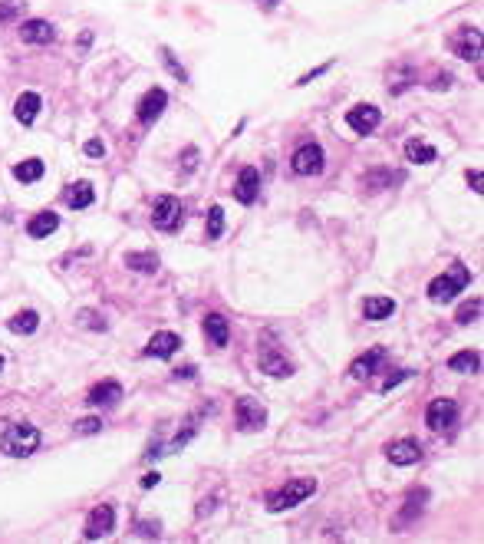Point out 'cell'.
Wrapping results in <instances>:
<instances>
[{"label":"cell","mask_w":484,"mask_h":544,"mask_svg":"<svg viewBox=\"0 0 484 544\" xmlns=\"http://www.w3.org/2000/svg\"><path fill=\"white\" fill-rule=\"evenodd\" d=\"M36 449H40V432L30 422H14V426H7L4 435H0V452L10 455V459L33 455Z\"/></svg>","instance_id":"6da1fadb"},{"label":"cell","mask_w":484,"mask_h":544,"mask_svg":"<svg viewBox=\"0 0 484 544\" xmlns=\"http://www.w3.org/2000/svg\"><path fill=\"white\" fill-rule=\"evenodd\" d=\"M468 284H471V271H468L465 264H451L448 274H441V277H435V281L429 284V300L448 304V300H455Z\"/></svg>","instance_id":"7a4b0ae2"},{"label":"cell","mask_w":484,"mask_h":544,"mask_svg":"<svg viewBox=\"0 0 484 544\" xmlns=\"http://www.w3.org/2000/svg\"><path fill=\"white\" fill-rule=\"evenodd\" d=\"M313 491H316V479H290L284 489L267 495V511H287V508H296L300 501L310 498Z\"/></svg>","instance_id":"3957f363"},{"label":"cell","mask_w":484,"mask_h":544,"mask_svg":"<svg viewBox=\"0 0 484 544\" xmlns=\"http://www.w3.org/2000/svg\"><path fill=\"white\" fill-rule=\"evenodd\" d=\"M181 201L175 198V195H158L155 198V205H152V225L158 228V231H178V225H181Z\"/></svg>","instance_id":"277c9868"},{"label":"cell","mask_w":484,"mask_h":544,"mask_svg":"<svg viewBox=\"0 0 484 544\" xmlns=\"http://www.w3.org/2000/svg\"><path fill=\"white\" fill-rule=\"evenodd\" d=\"M234 416H237V429H244V432H257V429H264V422H267V409L260 406L257 399L241 396L237 402H234Z\"/></svg>","instance_id":"5b68a950"},{"label":"cell","mask_w":484,"mask_h":544,"mask_svg":"<svg viewBox=\"0 0 484 544\" xmlns=\"http://www.w3.org/2000/svg\"><path fill=\"white\" fill-rule=\"evenodd\" d=\"M425 422L431 432H451L458 422V402L455 399H435L425 412Z\"/></svg>","instance_id":"8992f818"},{"label":"cell","mask_w":484,"mask_h":544,"mask_svg":"<svg viewBox=\"0 0 484 544\" xmlns=\"http://www.w3.org/2000/svg\"><path fill=\"white\" fill-rule=\"evenodd\" d=\"M290 165H294L296 175H320L323 172V149L316 142L300 145L294 152V159H290Z\"/></svg>","instance_id":"52a82bcc"},{"label":"cell","mask_w":484,"mask_h":544,"mask_svg":"<svg viewBox=\"0 0 484 544\" xmlns=\"http://www.w3.org/2000/svg\"><path fill=\"white\" fill-rule=\"evenodd\" d=\"M257 360H260V370L267 373V376H290V373H294L290 360H287L284 353H280V350H277L274 343H260Z\"/></svg>","instance_id":"ba28073f"},{"label":"cell","mask_w":484,"mask_h":544,"mask_svg":"<svg viewBox=\"0 0 484 544\" xmlns=\"http://www.w3.org/2000/svg\"><path fill=\"white\" fill-rule=\"evenodd\" d=\"M451 50H455L461 60H481V30L461 27L455 36H451Z\"/></svg>","instance_id":"9c48e42d"},{"label":"cell","mask_w":484,"mask_h":544,"mask_svg":"<svg viewBox=\"0 0 484 544\" xmlns=\"http://www.w3.org/2000/svg\"><path fill=\"white\" fill-rule=\"evenodd\" d=\"M112 525H116V508L112 505H96L90 511V521H86V531H82V535L90 538V541H96V538L109 535Z\"/></svg>","instance_id":"30bf717a"},{"label":"cell","mask_w":484,"mask_h":544,"mask_svg":"<svg viewBox=\"0 0 484 544\" xmlns=\"http://www.w3.org/2000/svg\"><path fill=\"white\" fill-rule=\"evenodd\" d=\"M257 191H260V172L254 165H244L241 175H237V185H234V198L241 205H254L257 201Z\"/></svg>","instance_id":"8fae6325"},{"label":"cell","mask_w":484,"mask_h":544,"mask_svg":"<svg viewBox=\"0 0 484 544\" xmlns=\"http://www.w3.org/2000/svg\"><path fill=\"white\" fill-rule=\"evenodd\" d=\"M165 106H168V92L165 90H149L142 96V102H139V109H135V112H139V122L152 126L155 119L165 112Z\"/></svg>","instance_id":"7c38bea8"},{"label":"cell","mask_w":484,"mask_h":544,"mask_svg":"<svg viewBox=\"0 0 484 544\" xmlns=\"http://www.w3.org/2000/svg\"><path fill=\"white\" fill-rule=\"evenodd\" d=\"M379 119H382V112H379V106H353L350 112H346V126L356 129V132H372V129L379 126Z\"/></svg>","instance_id":"4fadbf2b"},{"label":"cell","mask_w":484,"mask_h":544,"mask_svg":"<svg viewBox=\"0 0 484 544\" xmlns=\"http://www.w3.org/2000/svg\"><path fill=\"white\" fill-rule=\"evenodd\" d=\"M386 455L392 465H415L421 459V445L415 439H399V442H392L386 449Z\"/></svg>","instance_id":"5bb4252c"},{"label":"cell","mask_w":484,"mask_h":544,"mask_svg":"<svg viewBox=\"0 0 484 544\" xmlns=\"http://www.w3.org/2000/svg\"><path fill=\"white\" fill-rule=\"evenodd\" d=\"M181 346V336L171 334V330H161V334H155L152 340H149V346H145V356H158V360H168L175 350Z\"/></svg>","instance_id":"9a60e30c"},{"label":"cell","mask_w":484,"mask_h":544,"mask_svg":"<svg viewBox=\"0 0 484 544\" xmlns=\"http://www.w3.org/2000/svg\"><path fill=\"white\" fill-rule=\"evenodd\" d=\"M119 396H122V386H119L116 380H106V383H99V386H92L86 402H90V406H116Z\"/></svg>","instance_id":"2e32d148"},{"label":"cell","mask_w":484,"mask_h":544,"mask_svg":"<svg viewBox=\"0 0 484 544\" xmlns=\"http://www.w3.org/2000/svg\"><path fill=\"white\" fill-rule=\"evenodd\" d=\"M382 356H386V350H382V346H376V350L362 353L359 360H353L350 376H353V380H369V376L376 373V366H379V360H382Z\"/></svg>","instance_id":"e0dca14e"},{"label":"cell","mask_w":484,"mask_h":544,"mask_svg":"<svg viewBox=\"0 0 484 544\" xmlns=\"http://www.w3.org/2000/svg\"><path fill=\"white\" fill-rule=\"evenodd\" d=\"M205 336L215 346H227V340H231V326H227V320L221 317V314H208L205 317Z\"/></svg>","instance_id":"ac0fdd59"},{"label":"cell","mask_w":484,"mask_h":544,"mask_svg":"<svg viewBox=\"0 0 484 544\" xmlns=\"http://www.w3.org/2000/svg\"><path fill=\"white\" fill-rule=\"evenodd\" d=\"M20 36H23V43H50L56 36V30L46 23V20H27L23 27H20Z\"/></svg>","instance_id":"d6986e66"},{"label":"cell","mask_w":484,"mask_h":544,"mask_svg":"<svg viewBox=\"0 0 484 544\" xmlns=\"http://www.w3.org/2000/svg\"><path fill=\"white\" fill-rule=\"evenodd\" d=\"M92 198H96V191H92L90 181H76V185H70V188L63 191V201L70 208H90Z\"/></svg>","instance_id":"ffe728a7"},{"label":"cell","mask_w":484,"mask_h":544,"mask_svg":"<svg viewBox=\"0 0 484 544\" xmlns=\"http://www.w3.org/2000/svg\"><path fill=\"white\" fill-rule=\"evenodd\" d=\"M36 112H40V96H36V92H20L17 102H14V116H17V122L30 126V122L36 119Z\"/></svg>","instance_id":"44dd1931"},{"label":"cell","mask_w":484,"mask_h":544,"mask_svg":"<svg viewBox=\"0 0 484 544\" xmlns=\"http://www.w3.org/2000/svg\"><path fill=\"white\" fill-rule=\"evenodd\" d=\"M56 228H60V215H56V211H40V215L30 218L27 235L30 238H46V235H53Z\"/></svg>","instance_id":"7402d4cb"},{"label":"cell","mask_w":484,"mask_h":544,"mask_svg":"<svg viewBox=\"0 0 484 544\" xmlns=\"http://www.w3.org/2000/svg\"><path fill=\"white\" fill-rule=\"evenodd\" d=\"M46 172V165L40 162V159H23V162L14 165V178L23 181V185H33V181H40Z\"/></svg>","instance_id":"603a6c76"},{"label":"cell","mask_w":484,"mask_h":544,"mask_svg":"<svg viewBox=\"0 0 484 544\" xmlns=\"http://www.w3.org/2000/svg\"><path fill=\"white\" fill-rule=\"evenodd\" d=\"M362 314H366V320H386L395 314V300L392 297H366Z\"/></svg>","instance_id":"cb8c5ba5"},{"label":"cell","mask_w":484,"mask_h":544,"mask_svg":"<svg viewBox=\"0 0 484 544\" xmlns=\"http://www.w3.org/2000/svg\"><path fill=\"white\" fill-rule=\"evenodd\" d=\"M126 264L132 267V271H139V274H155V271H158V254H152V251H129L126 254Z\"/></svg>","instance_id":"d4e9b609"},{"label":"cell","mask_w":484,"mask_h":544,"mask_svg":"<svg viewBox=\"0 0 484 544\" xmlns=\"http://www.w3.org/2000/svg\"><path fill=\"white\" fill-rule=\"evenodd\" d=\"M405 159H409V162H415V165H429V162H435V159H439V152H435V145L412 139V142L405 145Z\"/></svg>","instance_id":"484cf974"},{"label":"cell","mask_w":484,"mask_h":544,"mask_svg":"<svg viewBox=\"0 0 484 544\" xmlns=\"http://www.w3.org/2000/svg\"><path fill=\"white\" fill-rule=\"evenodd\" d=\"M478 366H481V356L475 350H461V353H455L448 360V370H458V373H478Z\"/></svg>","instance_id":"4316f807"},{"label":"cell","mask_w":484,"mask_h":544,"mask_svg":"<svg viewBox=\"0 0 484 544\" xmlns=\"http://www.w3.org/2000/svg\"><path fill=\"white\" fill-rule=\"evenodd\" d=\"M36 324H40V317H36L33 310H20L17 317H10V330H14V334H33L36 330Z\"/></svg>","instance_id":"83f0119b"},{"label":"cell","mask_w":484,"mask_h":544,"mask_svg":"<svg viewBox=\"0 0 484 544\" xmlns=\"http://www.w3.org/2000/svg\"><path fill=\"white\" fill-rule=\"evenodd\" d=\"M221 231H225V208L211 205L208 208V238H221Z\"/></svg>","instance_id":"f1b7e54d"},{"label":"cell","mask_w":484,"mask_h":544,"mask_svg":"<svg viewBox=\"0 0 484 544\" xmlns=\"http://www.w3.org/2000/svg\"><path fill=\"white\" fill-rule=\"evenodd\" d=\"M478 314H481V297H475L471 304H465V307L458 310V317H455V320H458L461 326H468L471 320H478Z\"/></svg>","instance_id":"f546056e"},{"label":"cell","mask_w":484,"mask_h":544,"mask_svg":"<svg viewBox=\"0 0 484 544\" xmlns=\"http://www.w3.org/2000/svg\"><path fill=\"white\" fill-rule=\"evenodd\" d=\"M429 498L425 491H412L409 495V505H405V511H402V521H409V518H415V511H421V501Z\"/></svg>","instance_id":"4dcf8cb0"},{"label":"cell","mask_w":484,"mask_h":544,"mask_svg":"<svg viewBox=\"0 0 484 544\" xmlns=\"http://www.w3.org/2000/svg\"><path fill=\"white\" fill-rule=\"evenodd\" d=\"M99 429H102V422H99V419H80V422H76V435H92V432H99Z\"/></svg>","instance_id":"1f68e13d"},{"label":"cell","mask_w":484,"mask_h":544,"mask_svg":"<svg viewBox=\"0 0 484 544\" xmlns=\"http://www.w3.org/2000/svg\"><path fill=\"white\" fill-rule=\"evenodd\" d=\"M20 7H23L20 0H7V4H0V20H14L20 14Z\"/></svg>","instance_id":"d6a6232c"},{"label":"cell","mask_w":484,"mask_h":544,"mask_svg":"<svg viewBox=\"0 0 484 544\" xmlns=\"http://www.w3.org/2000/svg\"><path fill=\"white\" fill-rule=\"evenodd\" d=\"M86 155H90V159H102V155H106L102 139H90V142H86Z\"/></svg>","instance_id":"836d02e7"},{"label":"cell","mask_w":484,"mask_h":544,"mask_svg":"<svg viewBox=\"0 0 484 544\" xmlns=\"http://www.w3.org/2000/svg\"><path fill=\"white\" fill-rule=\"evenodd\" d=\"M481 181H484L481 169H475V172H468V185H471V188H475L478 195H481V191H484V185H481Z\"/></svg>","instance_id":"e575fe53"},{"label":"cell","mask_w":484,"mask_h":544,"mask_svg":"<svg viewBox=\"0 0 484 544\" xmlns=\"http://www.w3.org/2000/svg\"><path fill=\"white\" fill-rule=\"evenodd\" d=\"M82 324L92 326V330H106V320H96V314H92V310H86V314H82Z\"/></svg>","instance_id":"d590c367"},{"label":"cell","mask_w":484,"mask_h":544,"mask_svg":"<svg viewBox=\"0 0 484 544\" xmlns=\"http://www.w3.org/2000/svg\"><path fill=\"white\" fill-rule=\"evenodd\" d=\"M405 376H412V370H402V373H392L386 383H382V390H392V386H399V383L405 380Z\"/></svg>","instance_id":"8d00e7d4"},{"label":"cell","mask_w":484,"mask_h":544,"mask_svg":"<svg viewBox=\"0 0 484 544\" xmlns=\"http://www.w3.org/2000/svg\"><path fill=\"white\" fill-rule=\"evenodd\" d=\"M165 63H168V66H171V73H175V76H178V80H188V76H185V70H181V66H178V63H175V56H171V53H168V50H165Z\"/></svg>","instance_id":"74e56055"},{"label":"cell","mask_w":484,"mask_h":544,"mask_svg":"<svg viewBox=\"0 0 484 544\" xmlns=\"http://www.w3.org/2000/svg\"><path fill=\"white\" fill-rule=\"evenodd\" d=\"M158 481H161L158 471H149V475L142 479V489H152V485H158Z\"/></svg>","instance_id":"f35d334b"},{"label":"cell","mask_w":484,"mask_h":544,"mask_svg":"<svg viewBox=\"0 0 484 544\" xmlns=\"http://www.w3.org/2000/svg\"><path fill=\"white\" fill-rule=\"evenodd\" d=\"M175 376H185V380H191V376H195V366H181V370H175Z\"/></svg>","instance_id":"ab89813d"},{"label":"cell","mask_w":484,"mask_h":544,"mask_svg":"<svg viewBox=\"0 0 484 544\" xmlns=\"http://www.w3.org/2000/svg\"><path fill=\"white\" fill-rule=\"evenodd\" d=\"M0 370H4V356H0Z\"/></svg>","instance_id":"60d3db41"}]
</instances>
